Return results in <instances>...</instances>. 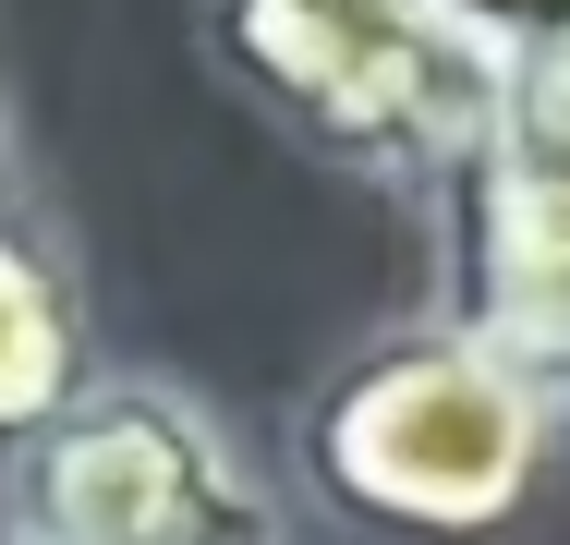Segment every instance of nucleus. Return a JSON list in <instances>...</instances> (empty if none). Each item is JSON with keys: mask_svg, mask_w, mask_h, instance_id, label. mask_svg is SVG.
<instances>
[{"mask_svg": "<svg viewBox=\"0 0 570 545\" xmlns=\"http://www.w3.org/2000/svg\"><path fill=\"white\" fill-rule=\"evenodd\" d=\"M547 448H559V413L438 316L364 339L341 376L304 400V425H292L304 485L341 522L389 534V545H498V534H522V509L547 485Z\"/></svg>", "mask_w": 570, "mask_h": 545, "instance_id": "f257e3e1", "label": "nucleus"}, {"mask_svg": "<svg viewBox=\"0 0 570 545\" xmlns=\"http://www.w3.org/2000/svg\"><path fill=\"white\" fill-rule=\"evenodd\" d=\"M207 49L364 182H450L510 61V37L450 0H207Z\"/></svg>", "mask_w": 570, "mask_h": 545, "instance_id": "f03ea898", "label": "nucleus"}, {"mask_svg": "<svg viewBox=\"0 0 570 545\" xmlns=\"http://www.w3.org/2000/svg\"><path fill=\"white\" fill-rule=\"evenodd\" d=\"M24 545H292L279 497L243 473L219 413H195L158 376H98L61 425L12 460Z\"/></svg>", "mask_w": 570, "mask_h": 545, "instance_id": "7ed1b4c3", "label": "nucleus"}, {"mask_svg": "<svg viewBox=\"0 0 570 545\" xmlns=\"http://www.w3.org/2000/svg\"><path fill=\"white\" fill-rule=\"evenodd\" d=\"M485 364H510L570 413V182H510L485 158L450 170V316Z\"/></svg>", "mask_w": 570, "mask_h": 545, "instance_id": "20e7f679", "label": "nucleus"}, {"mask_svg": "<svg viewBox=\"0 0 570 545\" xmlns=\"http://www.w3.org/2000/svg\"><path fill=\"white\" fill-rule=\"evenodd\" d=\"M86 388H98V327L73 255L24 218V195H0V460H24Z\"/></svg>", "mask_w": 570, "mask_h": 545, "instance_id": "39448f33", "label": "nucleus"}, {"mask_svg": "<svg viewBox=\"0 0 570 545\" xmlns=\"http://www.w3.org/2000/svg\"><path fill=\"white\" fill-rule=\"evenodd\" d=\"M473 158L510 170V182H570V12H547V24L510 37V61H498V121H485Z\"/></svg>", "mask_w": 570, "mask_h": 545, "instance_id": "423d86ee", "label": "nucleus"}, {"mask_svg": "<svg viewBox=\"0 0 570 545\" xmlns=\"http://www.w3.org/2000/svg\"><path fill=\"white\" fill-rule=\"evenodd\" d=\"M450 12H473V24H498V37H522V24H547V12H570V0H450Z\"/></svg>", "mask_w": 570, "mask_h": 545, "instance_id": "0eeeda50", "label": "nucleus"}, {"mask_svg": "<svg viewBox=\"0 0 570 545\" xmlns=\"http://www.w3.org/2000/svg\"><path fill=\"white\" fill-rule=\"evenodd\" d=\"M0 195H12V121H0Z\"/></svg>", "mask_w": 570, "mask_h": 545, "instance_id": "6e6552de", "label": "nucleus"}, {"mask_svg": "<svg viewBox=\"0 0 570 545\" xmlns=\"http://www.w3.org/2000/svg\"><path fill=\"white\" fill-rule=\"evenodd\" d=\"M0 545H24V534H0Z\"/></svg>", "mask_w": 570, "mask_h": 545, "instance_id": "1a4fd4ad", "label": "nucleus"}]
</instances>
